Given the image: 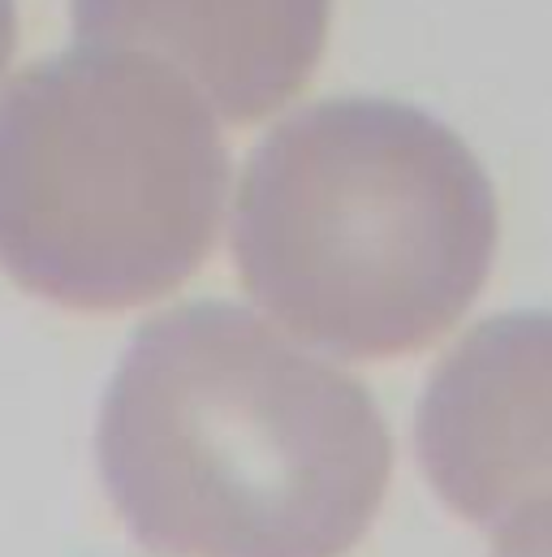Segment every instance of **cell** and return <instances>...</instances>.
<instances>
[]
</instances>
